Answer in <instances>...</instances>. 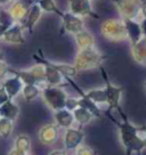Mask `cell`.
<instances>
[{"label": "cell", "instance_id": "cell-1", "mask_svg": "<svg viewBox=\"0 0 146 155\" xmlns=\"http://www.w3.org/2000/svg\"><path fill=\"white\" fill-rule=\"evenodd\" d=\"M119 115L120 121L118 120L115 124L120 131V139L126 155H132L134 153L141 155V150L146 148V140L143 137L141 128L132 124L122 110H119Z\"/></svg>", "mask_w": 146, "mask_h": 155}, {"label": "cell", "instance_id": "cell-2", "mask_svg": "<svg viewBox=\"0 0 146 155\" xmlns=\"http://www.w3.org/2000/svg\"><path fill=\"white\" fill-rule=\"evenodd\" d=\"M106 58V55L102 54L95 47L79 49L74 59V66L79 72L93 70V68H99V66H102L103 62Z\"/></svg>", "mask_w": 146, "mask_h": 155}, {"label": "cell", "instance_id": "cell-3", "mask_svg": "<svg viewBox=\"0 0 146 155\" xmlns=\"http://www.w3.org/2000/svg\"><path fill=\"white\" fill-rule=\"evenodd\" d=\"M101 33L103 38L111 42H122L127 40V31L123 19L107 18L101 24Z\"/></svg>", "mask_w": 146, "mask_h": 155}, {"label": "cell", "instance_id": "cell-4", "mask_svg": "<svg viewBox=\"0 0 146 155\" xmlns=\"http://www.w3.org/2000/svg\"><path fill=\"white\" fill-rule=\"evenodd\" d=\"M41 96L44 102L51 111H58L65 108V102L68 98V94L63 88L59 86H46L41 89Z\"/></svg>", "mask_w": 146, "mask_h": 155}, {"label": "cell", "instance_id": "cell-5", "mask_svg": "<svg viewBox=\"0 0 146 155\" xmlns=\"http://www.w3.org/2000/svg\"><path fill=\"white\" fill-rule=\"evenodd\" d=\"M99 70H101V74H102L103 80L105 82L104 89H105V94H106V104L108 105L107 110H120L121 108L120 102H121L123 88L118 87V86L113 84L110 81V78H108L106 70L103 68V66H99Z\"/></svg>", "mask_w": 146, "mask_h": 155}, {"label": "cell", "instance_id": "cell-6", "mask_svg": "<svg viewBox=\"0 0 146 155\" xmlns=\"http://www.w3.org/2000/svg\"><path fill=\"white\" fill-rule=\"evenodd\" d=\"M115 4L118 12L122 19H136L141 16V0H112Z\"/></svg>", "mask_w": 146, "mask_h": 155}, {"label": "cell", "instance_id": "cell-7", "mask_svg": "<svg viewBox=\"0 0 146 155\" xmlns=\"http://www.w3.org/2000/svg\"><path fill=\"white\" fill-rule=\"evenodd\" d=\"M33 58L37 63L53 66V68H56L64 78H74V77H77L79 73V71L75 68L74 65H70V64H64V63H55V62L48 61V59L42 55V51H41V50H39L38 54H34Z\"/></svg>", "mask_w": 146, "mask_h": 155}, {"label": "cell", "instance_id": "cell-8", "mask_svg": "<svg viewBox=\"0 0 146 155\" xmlns=\"http://www.w3.org/2000/svg\"><path fill=\"white\" fill-rule=\"evenodd\" d=\"M70 13L80 17L99 18V15L95 13L91 6V0H68Z\"/></svg>", "mask_w": 146, "mask_h": 155}, {"label": "cell", "instance_id": "cell-9", "mask_svg": "<svg viewBox=\"0 0 146 155\" xmlns=\"http://www.w3.org/2000/svg\"><path fill=\"white\" fill-rule=\"evenodd\" d=\"M35 0H16L8 9V13L12 16L14 22H21L25 18Z\"/></svg>", "mask_w": 146, "mask_h": 155}, {"label": "cell", "instance_id": "cell-10", "mask_svg": "<svg viewBox=\"0 0 146 155\" xmlns=\"http://www.w3.org/2000/svg\"><path fill=\"white\" fill-rule=\"evenodd\" d=\"M85 134L80 129L68 128L64 134V148L66 150H75L82 144Z\"/></svg>", "mask_w": 146, "mask_h": 155}, {"label": "cell", "instance_id": "cell-11", "mask_svg": "<svg viewBox=\"0 0 146 155\" xmlns=\"http://www.w3.org/2000/svg\"><path fill=\"white\" fill-rule=\"evenodd\" d=\"M62 21H63V31L68 32L70 34H74L82 31L83 26V19L80 16L72 14V13H64V15L62 16Z\"/></svg>", "mask_w": 146, "mask_h": 155}, {"label": "cell", "instance_id": "cell-12", "mask_svg": "<svg viewBox=\"0 0 146 155\" xmlns=\"http://www.w3.org/2000/svg\"><path fill=\"white\" fill-rule=\"evenodd\" d=\"M5 42L9 45H23L25 42V38L23 35V28L21 22H14L7 29V31L4 34Z\"/></svg>", "mask_w": 146, "mask_h": 155}, {"label": "cell", "instance_id": "cell-13", "mask_svg": "<svg viewBox=\"0 0 146 155\" xmlns=\"http://www.w3.org/2000/svg\"><path fill=\"white\" fill-rule=\"evenodd\" d=\"M38 138L41 144L44 145H53L58 139V127L54 123L45 124L40 128L38 132Z\"/></svg>", "mask_w": 146, "mask_h": 155}, {"label": "cell", "instance_id": "cell-14", "mask_svg": "<svg viewBox=\"0 0 146 155\" xmlns=\"http://www.w3.org/2000/svg\"><path fill=\"white\" fill-rule=\"evenodd\" d=\"M41 16H42V9L40 8V6L37 2H34L32 7L30 8L29 13L25 16V18L23 21H21V24H22L23 30H28L30 33H32L33 32V28L40 21Z\"/></svg>", "mask_w": 146, "mask_h": 155}, {"label": "cell", "instance_id": "cell-15", "mask_svg": "<svg viewBox=\"0 0 146 155\" xmlns=\"http://www.w3.org/2000/svg\"><path fill=\"white\" fill-rule=\"evenodd\" d=\"M123 23H124V26H126L127 38L129 39L131 46L135 45L136 42H138L144 37L143 32H141V24H139V22H137L136 19L126 18L123 19Z\"/></svg>", "mask_w": 146, "mask_h": 155}, {"label": "cell", "instance_id": "cell-16", "mask_svg": "<svg viewBox=\"0 0 146 155\" xmlns=\"http://www.w3.org/2000/svg\"><path fill=\"white\" fill-rule=\"evenodd\" d=\"M24 83L22 82L20 78L17 75H13L10 78H6L2 82V87L6 89V91L9 96V99H14L22 92Z\"/></svg>", "mask_w": 146, "mask_h": 155}, {"label": "cell", "instance_id": "cell-17", "mask_svg": "<svg viewBox=\"0 0 146 155\" xmlns=\"http://www.w3.org/2000/svg\"><path fill=\"white\" fill-rule=\"evenodd\" d=\"M131 56L134 61L141 66L146 68V37L131 46Z\"/></svg>", "mask_w": 146, "mask_h": 155}, {"label": "cell", "instance_id": "cell-18", "mask_svg": "<svg viewBox=\"0 0 146 155\" xmlns=\"http://www.w3.org/2000/svg\"><path fill=\"white\" fill-rule=\"evenodd\" d=\"M54 119L56 122V126L68 129L71 128L74 122V117H73V113L71 111H68L66 108H62L58 111L54 112Z\"/></svg>", "mask_w": 146, "mask_h": 155}, {"label": "cell", "instance_id": "cell-19", "mask_svg": "<svg viewBox=\"0 0 146 155\" xmlns=\"http://www.w3.org/2000/svg\"><path fill=\"white\" fill-rule=\"evenodd\" d=\"M20 114V107L13 99H8L2 105H0V117H5L14 122Z\"/></svg>", "mask_w": 146, "mask_h": 155}, {"label": "cell", "instance_id": "cell-20", "mask_svg": "<svg viewBox=\"0 0 146 155\" xmlns=\"http://www.w3.org/2000/svg\"><path fill=\"white\" fill-rule=\"evenodd\" d=\"M45 72H46L45 82L47 83L48 86H59L61 87L63 84V81L65 80V78L56 68H54L53 66H49V65H45Z\"/></svg>", "mask_w": 146, "mask_h": 155}, {"label": "cell", "instance_id": "cell-21", "mask_svg": "<svg viewBox=\"0 0 146 155\" xmlns=\"http://www.w3.org/2000/svg\"><path fill=\"white\" fill-rule=\"evenodd\" d=\"M74 39L77 46L79 49H85V48H90V47H95V38L94 35L87 30H82L78 33L74 34Z\"/></svg>", "mask_w": 146, "mask_h": 155}, {"label": "cell", "instance_id": "cell-22", "mask_svg": "<svg viewBox=\"0 0 146 155\" xmlns=\"http://www.w3.org/2000/svg\"><path fill=\"white\" fill-rule=\"evenodd\" d=\"M78 106L83 107V108L88 110V111L94 115V117H102V111H101V108H99L97 104L94 103L86 94H85L83 96H80L78 98Z\"/></svg>", "mask_w": 146, "mask_h": 155}, {"label": "cell", "instance_id": "cell-23", "mask_svg": "<svg viewBox=\"0 0 146 155\" xmlns=\"http://www.w3.org/2000/svg\"><path fill=\"white\" fill-rule=\"evenodd\" d=\"M72 113H73V117H74V121L77 122V123H79L81 127L90 123L94 117V115L88 110L80 106L77 107Z\"/></svg>", "mask_w": 146, "mask_h": 155}, {"label": "cell", "instance_id": "cell-24", "mask_svg": "<svg viewBox=\"0 0 146 155\" xmlns=\"http://www.w3.org/2000/svg\"><path fill=\"white\" fill-rule=\"evenodd\" d=\"M41 94V89L38 84H24L22 89V95L25 102L31 103L33 102L37 97H39Z\"/></svg>", "mask_w": 146, "mask_h": 155}, {"label": "cell", "instance_id": "cell-25", "mask_svg": "<svg viewBox=\"0 0 146 155\" xmlns=\"http://www.w3.org/2000/svg\"><path fill=\"white\" fill-rule=\"evenodd\" d=\"M35 2L40 6V8L42 9V12H46V13H54V14L58 15L61 17L64 15V13L57 7V5L55 4L54 0H35Z\"/></svg>", "mask_w": 146, "mask_h": 155}, {"label": "cell", "instance_id": "cell-26", "mask_svg": "<svg viewBox=\"0 0 146 155\" xmlns=\"http://www.w3.org/2000/svg\"><path fill=\"white\" fill-rule=\"evenodd\" d=\"M14 148L20 152L29 153L31 150V139L26 135H18L15 138Z\"/></svg>", "mask_w": 146, "mask_h": 155}, {"label": "cell", "instance_id": "cell-27", "mask_svg": "<svg viewBox=\"0 0 146 155\" xmlns=\"http://www.w3.org/2000/svg\"><path fill=\"white\" fill-rule=\"evenodd\" d=\"M87 95L94 103L96 104H106V94L104 88H98V89H91L86 92Z\"/></svg>", "mask_w": 146, "mask_h": 155}, {"label": "cell", "instance_id": "cell-28", "mask_svg": "<svg viewBox=\"0 0 146 155\" xmlns=\"http://www.w3.org/2000/svg\"><path fill=\"white\" fill-rule=\"evenodd\" d=\"M14 130V122L5 119V117H0V137L2 139L9 138Z\"/></svg>", "mask_w": 146, "mask_h": 155}, {"label": "cell", "instance_id": "cell-29", "mask_svg": "<svg viewBox=\"0 0 146 155\" xmlns=\"http://www.w3.org/2000/svg\"><path fill=\"white\" fill-rule=\"evenodd\" d=\"M0 23L7 25V26H10V25L14 23V21L12 18V16L9 15L8 10H0Z\"/></svg>", "mask_w": 146, "mask_h": 155}, {"label": "cell", "instance_id": "cell-30", "mask_svg": "<svg viewBox=\"0 0 146 155\" xmlns=\"http://www.w3.org/2000/svg\"><path fill=\"white\" fill-rule=\"evenodd\" d=\"M75 155H96V152H95L91 147L81 144V145L75 150Z\"/></svg>", "mask_w": 146, "mask_h": 155}, {"label": "cell", "instance_id": "cell-31", "mask_svg": "<svg viewBox=\"0 0 146 155\" xmlns=\"http://www.w3.org/2000/svg\"><path fill=\"white\" fill-rule=\"evenodd\" d=\"M10 74V68L5 61H0V81H4L7 75Z\"/></svg>", "mask_w": 146, "mask_h": 155}, {"label": "cell", "instance_id": "cell-32", "mask_svg": "<svg viewBox=\"0 0 146 155\" xmlns=\"http://www.w3.org/2000/svg\"><path fill=\"white\" fill-rule=\"evenodd\" d=\"M78 107V98H74V97H68L66 98V102H65V108L68 111L73 112L75 108Z\"/></svg>", "mask_w": 146, "mask_h": 155}, {"label": "cell", "instance_id": "cell-33", "mask_svg": "<svg viewBox=\"0 0 146 155\" xmlns=\"http://www.w3.org/2000/svg\"><path fill=\"white\" fill-rule=\"evenodd\" d=\"M8 99H9L8 94H7V91H6L5 88L1 86V87H0V105H2V104L7 102Z\"/></svg>", "mask_w": 146, "mask_h": 155}, {"label": "cell", "instance_id": "cell-34", "mask_svg": "<svg viewBox=\"0 0 146 155\" xmlns=\"http://www.w3.org/2000/svg\"><path fill=\"white\" fill-rule=\"evenodd\" d=\"M48 155H68L66 150H53L51 152H49Z\"/></svg>", "mask_w": 146, "mask_h": 155}, {"label": "cell", "instance_id": "cell-35", "mask_svg": "<svg viewBox=\"0 0 146 155\" xmlns=\"http://www.w3.org/2000/svg\"><path fill=\"white\" fill-rule=\"evenodd\" d=\"M141 28V32H143V35L146 37V18H141V21L139 22Z\"/></svg>", "mask_w": 146, "mask_h": 155}, {"label": "cell", "instance_id": "cell-36", "mask_svg": "<svg viewBox=\"0 0 146 155\" xmlns=\"http://www.w3.org/2000/svg\"><path fill=\"white\" fill-rule=\"evenodd\" d=\"M8 28H9V26H7V25L0 23V38H2V37H4V34H5V32L7 31Z\"/></svg>", "mask_w": 146, "mask_h": 155}, {"label": "cell", "instance_id": "cell-37", "mask_svg": "<svg viewBox=\"0 0 146 155\" xmlns=\"http://www.w3.org/2000/svg\"><path fill=\"white\" fill-rule=\"evenodd\" d=\"M28 153H24V152H20V150H17L16 148H13V150H10L9 153L7 155H26Z\"/></svg>", "mask_w": 146, "mask_h": 155}, {"label": "cell", "instance_id": "cell-38", "mask_svg": "<svg viewBox=\"0 0 146 155\" xmlns=\"http://www.w3.org/2000/svg\"><path fill=\"white\" fill-rule=\"evenodd\" d=\"M141 16L143 17V18H146V2H143V4H141Z\"/></svg>", "mask_w": 146, "mask_h": 155}, {"label": "cell", "instance_id": "cell-39", "mask_svg": "<svg viewBox=\"0 0 146 155\" xmlns=\"http://www.w3.org/2000/svg\"><path fill=\"white\" fill-rule=\"evenodd\" d=\"M139 128H141V134H143L144 139L146 140V124H143V126L139 127Z\"/></svg>", "mask_w": 146, "mask_h": 155}, {"label": "cell", "instance_id": "cell-40", "mask_svg": "<svg viewBox=\"0 0 146 155\" xmlns=\"http://www.w3.org/2000/svg\"><path fill=\"white\" fill-rule=\"evenodd\" d=\"M10 0H0V5H4V4H7V2H9Z\"/></svg>", "mask_w": 146, "mask_h": 155}, {"label": "cell", "instance_id": "cell-41", "mask_svg": "<svg viewBox=\"0 0 146 155\" xmlns=\"http://www.w3.org/2000/svg\"><path fill=\"white\" fill-rule=\"evenodd\" d=\"M0 61H5V56L0 53Z\"/></svg>", "mask_w": 146, "mask_h": 155}, {"label": "cell", "instance_id": "cell-42", "mask_svg": "<svg viewBox=\"0 0 146 155\" xmlns=\"http://www.w3.org/2000/svg\"><path fill=\"white\" fill-rule=\"evenodd\" d=\"M144 86H145V89H146V80H145V82H144Z\"/></svg>", "mask_w": 146, "mask_h": 155}, {"label": "cell", "instance_id": "cell-43", "mask_svg": "<svg viewBox=\"0 0 146 155\" xmlns=\"http://www.w3.org/2000/svg\"><path fill=\"white\" fill-rule=\"evenodd\" d=\"M26 155H29V154H26Z\"/></svg>", "mask_w": 146, "mask_h": 155}, {"label": "cell", "instance_id": "cell-44", "mask_svg": "<svg viewBox=\"0 0 146 155\" xmlns=\"http://www.w3.org/2000/svg\"><path fill=\"white\" fill-rule=\"evenodd\" d=\"M145 104H146V103H145Z\"/></svg>", "mask_w": 146, "mask_h": 155}]
</instances>
